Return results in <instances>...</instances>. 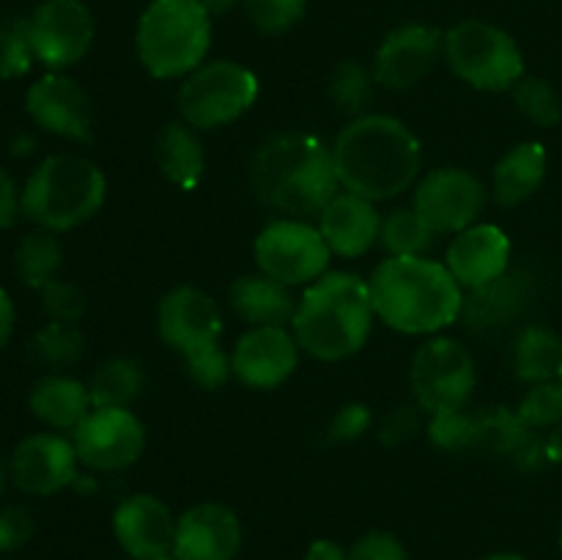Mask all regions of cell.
Returning <instances> with one entry per match:
<instances>
[{
	"instance_id": "obj_38",
	"label": "cell",
	"mask_w": 562,
	"mask_h": 560,
	"mask_svg": "<svg viewBox=\"0 0 562 560\" xmlns=\"http://www.w3.org/2000/svg\"><path fill=\"white\" fill-rule=\"evenodd\" d=\"M516 415L530 426L532 432L541 428H554L562 421V382L552 379V382H538L530 384L525 395H521Z\"/></svg>"
},
{
	"instance_id": "obj_18",
	"label": "cell",
	"mask_w": 562,
	"mask_h": 560,
	"mask_svg": "<svg viewBox=\"0 0 562 560\" xmlns=\"http://www.w3.org/2000/svg\"><path fill=\"white\" fill-rule=\"evenodd\" d=\"M25 110L36 126L64 141L93 137V104L86 88L66 71H47L25 91Z\"/></svg>"
},
{
	"instance_id": "obj_47",
	"label": "cell",
	"mask_w": 562,
	"mask_h": 560,
	"mask_svg": "<svg viewBox=\"0 0 562 560\" xmlns=\"http://www.w3.org/2000/svg\"><path fill=\"white\" fill-rule=\"evenodd\" d=\"M14 324H16V311H14V300H11L9 291L0 285V351L9 346L11 335H14Z\"/></svg>"
},
{
	"instance_id": "obj_16",
	"label": "cell",
	"mask_w": 562,
	"mask_h": 560,
	"mask_svg": "<svg viewBox=\"0 0 562 560\" xmlns=\"http://www.w3.org/2000/svg\"><path fill=\"white\" fill-rule=\"evenodd\" d=\"M442 36L445 33L426 22H406L390 31L371 60L376 86L387 91H406L426 80L442 58Z\"/></svg>"
},
{
	"instance_id": "obj_23",
	"label": "cell",
	"mask_w": 562,
	"mask_h": 560,
	"mask_svg": "<svg viewBox=\"0 0 562 560\" xmlns=\"http://www.w3.org/2000/svg\"><path fill=\"white\" fill-rule=\"evenodd\" d=\"M530 300H532L530 275L519 272V269H508L503 278L492 280V283L481 285V289L467 291L461 318H464L470 329L488 333V329H499L519 322L521 313H525L527 305H530Z\"/></svg>"
},
{
	"instance_id": "obj_19",
	"label": "cell",
	"mask_w": 562,
	"mask_h": 560,
	"mask_svg": "<svg viewBox=\"0 0 562 560\" xmlns=\"http://www.w3.org/2000/svg\"><path fill=\"white\" fill-rule=\"evenodd\" d=\"M241 549V522L228 505L198 503L176 522V560H234Z\"/></svg>"
},
{
	"instance_id": "obj_24",
	"label": "cell",
	"mask_w": 562,
	"mask_h": 560,
	"mask_svg": "<svg viewBox=\"0 0 562 560\" xmlns=\"http://www.w3.org/2000/svg\"><path fill=\"white\" fill-rule=\"evenodd\" d=\"M27 406L49 432L71 434L93 410V399L86 382L64 371H49L31 388Z\"/></svg>"
},
{
	"instance_id": "obj_1",
	"label": "cell",
	"mask_w": 562,
	"mask_h": 560,
	"mask_svg": "<svg viewBox=\"0 0 562 560\" xmlns=\"http://www.w3.org/2000/svg\"><path fill=\"white\" fill-rule=\"evenodd\" d=\"M340 187L373 203L404 195L420 179V137L401 119L366 113L346 121L333 141Z\"/></svg>"
},
{
	"instance_id": "obj_27",
	"label": "cell",
	"mask_w": 562,
	"mask_h": 560,
	"mask_svg": "<svg viewBox=\"0 0 562 560\" xmlns=\"http://www.w3.org/2000/svg\"><path fill=\"white\" fill-rule=\"evenodd\" d=\"M547 148L541 143H519L503 154L492 170V195L499 206H519L530 201L547 179Z\"/></svg>"
},
{
	"instance_id": "obj_12",
	"label": "cell",
	"mask_w": 562,
	"mask_h": 560,
	"mask_svg": "<svg viewBox=\"0 0 562 560\" xmlns=\"http://www.w3.org/2000/svg\"><path fill=\"white\" fill-rule=\"evenodd\" d=\"M80 464L93 472H121L137 464L146 450V423L132 406H93L71 432Z\"/></svg>"
},
{
	"instance_id": "obj_20",
	"label": "cell",
	"mask_w": 562,
	"mask_h": 560,
	"mask_svg": "<svg viewBox=\"0 0 562 560\" xmlns=\"http://www.w3.org/2000/svg\"><path fill=\"white\" fill-rule=\"evenodd\" d=\"M445 267L464 291L481 289L503 278L510 269L508 234L494 223H475L459 231L445 253Z\"/></svg>"
},
{
	"instance_id": "obj_36",
	"label": "cell",
	"mask_w": 562,
	"mask_h": 560,
	"mask_svg": "<svg viewBox=\"0 0 562 560\" xmlns=\"http://www.w3.org/2000/svg\"><path fill=\"white\" fill-rule=\"evenodd\" d=\"M510 93H514L516 108H519L532 124L543 126V130H549V126H554L562 119V104L558 91H554L552 82L543 80V77L525 75L514 88H510Z\"/></svg>"
},
{
	"instance_id": "obj_52",
	"label": "cell",
	"mask_w": 562,
	"mask_h": 560,
	"mask_svg": "<svg viewBox=\"0 0 562 560\" xmlns=\"http://www.w3.org/2000/svg\"><path fill=\"white\" fill-rule=\"evenodd\" d=\"M5 481H9V470H5V461L0 459V497H3L5 492Z\"/></svg>"
},
{
	"instance_id": "obj_41",
	"label": "cell",
	"mask_w": 562,
	"mask_h": 560,
	"mask_svg": "<svg viewBox=\"0 0 562 560\" xmlns=\"http://www.w3.org/2000/svg\"><path fill=\"white\" fill-rule=\"evenodd\" d=\"M38 294H42V307L44 313H47L49 322L80 324V318L86 316V294H82L80 285H75L71 280H53V283L44 285Z\"/></svg>"
},
{
	"instance_id": "obj_44",
	"label": "cell",
	"mask_w": 562,
	"mask_h": 560,
	"mask_svg": "<svg viewBox=\"0 0 562 560\" xmlns=\"http://www.w3.org/2000/svg\"><path fill=\"white\" fill-rule=\"evenodd\" d=\"M349 560H409L406 549L393 533L371 530L357 538L349 549Z\"/></svg>"
},
{
	"instance_id": "obj_9",
	"label": "cell",
	"mask_w": 562,
	"mask_h": 560,
	"mask_svg": "<svg viewBox=\"0 0 562 560\" xmlns=\"http://www.w3.org/2000/svg\"><path fill=\"white\" fill-rule=\"evenodd\" d=\"M477 384L472 351L450 335H431L415 349L409 362V388L426 415L470 404Z\"/></svg>"
},
{
	"instance_id": "obj_31",
	"label": "cell",
	"mask_w": 562,
	"mask_h": 560,
	"mask_svg": "<svg viewBox=\"0 0 562 560\" xmlns=\"http://www.w3.org/2000/svg\"><path fill=\"white\" fill-rule=\"evenodd\" d=\"M477 428H481V410L470 406L442 410L428 415L426 437L442 453H477Z\"/></svg>"
},
{
	"instance_id": "obj_21",
	"label": "cell",
	"mask_w": 562,
	"mask_h": 560,
	"mask_svg": "<svg viewBox=\"0 0 562 560\" xmlns=\"http://www.w3.org/2000/svg\"><path fill=\"white\" fill-rule=\"evenodd\" d=\"M173 511L154 494H130L113 511V533L130 558H151V555L173 552L176 541Z\"/></svg>"
},
{
	"instance_id": "obj_34",
	"label": "cell",
	"mask_w": 562,
	"mask_h": 560,
	"mask_svg": "<svg viewBox=\"0 0 562 560\" xmlns=\"http://www.w3.org/2000/svg\"><path fill=\"white\" fill-rule=\"evenodd\" d=\"M434 234L426 225V220L415 209H395V212L382 217V234L379 245L387 250V256H426L431 250Z\"/></svg>"
},
{
	"instance_id": "obj_17",
	"label": "cell",
	"mask_w": 562,
	"mask_h": 560,
	"mask_svg": "<svg viewBox=\"0 0 562 560\" xmlns=\"http://www.w3.org/2000/svg\"><path fill=\"white\" fill-rule=\"evenodd\" d=\"M9 475L25 494L49 497L75 486L80 478V456L75 443L64 434L38 432L16 445L9 461Z\"/></svg>"
},
{
	"instance_id": "obj_29",
	"label": "cell",
	"mask_w": 562,
	"mask_h": 560,
	"mask_svg": "<svg viewBox=\"0 0 562 560\" xmlns=\"http://www.w3.org/2000/svg\"><path fill=\"white\" fill-rule=\"evenodd\" d=\"M14 269L27 289L42 291L44 285L60 278V269H64V245H60L53 231H31L16 245Z\"/></svg>"
},
{
	"instance_id": "obj_4",
	"label": "cell",
	"mask_w": 562,
	"mask_h": 560,
	"mask_svg": "<svg viewBox=\"0 0 562 560\" xmlns=\"http://www.w3.org/2000/svg\"><path fill=\"white\" fill-rule=\"evenodd\" d=\"M373 322L376 313L368 280L357 272L329 269L302 289L291 333L313 360L340 362L366 349Z\"/></svg>"
},
{
	"instance_id": "obj_42",
	"label": "cell",
	"mask_w": 562,
	"mask_h": 560,
	"mask_svg": "<svg viewBox=\"0 0 562 560\" xmlns=\"http://www.w3.org/2000/svg\"><path fill=\"white\" fill-rule=\"evenodd\" d=\"M426 421L428 415L417 404H401L384 415L382 426H379V439H382V445H387V448L404 445L409 443L420 428H426Z\"/></svg>"
},
{
	"instance_id": "obj_13",
	"label": "cell",
	"mask_w": 562,
	"mask_h": 560,
	"mask_svg": "<svg viewBox=\"0 0 562 560\" xmlns=\"http://www.w3.org/2000/svg\"><path fill=\"white\" fill-rule=\"evenodd\" d=\"M33 55L49 71L80 64L97 36V22L82 0H42L27 16Z\"/></svg>"
},
{
	"instance_id": "obj_48",
	"label": "cell",
	"mask_w": 562,
	"mask_h": 560,
	"mask_svg": "<svg viewBox=\"0 0 562 560\" xmlns=\"http://www.w3.org/2000/svg\"><path fill=\"white\" fill-rule=\"evenodd\" d=\"M305 560H349V552L340 547L338 541H329V538H318L307 547Z\"/></svg>"
},
{
	"instance_id": "obj_53",
	"label": "cell",
	"mask_w": 562,
	"mask_h": 560,
	"mask_svg": "<svg viewBox=\"0 0 562 560\" xmlns=\"http://www.w3.org/2000/svg\"><path fill=\"white\" fill-rule=\"evenodd\" d=\"M132 560H176V558L173 552H168V555H151V558H132Z\"/></svg>"
},
{
	"instance_id": "obj_54",
	"label": "cell",
	"mask_w": 562,
	"mask_h": 560,
	"mask_svg": "<svg viewBox=\"0 0 562 560\" xmlns=\"http://www.w3.org/2000/svg\"><path fill=\"white\" fill-rule=\"evenodd\" d=\"M560 547H562V527H560Z\"/></svg>"
},
{
	"instance_id": "obj_39",
	"label": "cell",
	"mask_w": 562,
	"mask_h": 560,
	"mask_svg": "<svg viewBox=\"0 0 562 560\" xmlns=\"http://www.w3.org/2000/svg\"><path fill=\"white\" fill-rule=\"evenodd\" d=\"M33 55L27 20H14L0 25V80H16L31 71Z\"/></svg>"
},
{
	"instance_id": "obj_46",
	"label": "cell",
	"mask_w": 562,
	"mask_h": 560,
	"mask_svg": "<svg viewBox=\"0 0 562 560\" xmlns=\"http://www.w3.org/2000/svg\"><path fill=\"white\" fill-rule=\"evenodd\" d=\"M22 214V190H16V181L9 170L0 168V231L11 228Z\"/></svg>"
},
{
	"instance_id": "obj_26",
	"label": "cell",
	"mask_w": 562,
	"mask_h": 560,
	"mask_svg": "<svg viewBox=\"0 0 562 560\" xmlns=\"http://www.w3.org/2000/svg\"><path fill=\"white\" fill-rule=\"evenodd\" d=\"M154 163L165 181L179 190H195L206 173V152L198 130L184 121H170L154 137Z\"/></svg>"
},
{
	"instance_id": "obj_33",
	"label": "cell",
	"mask_w": 562,
	"mask_h": 560,
	"mask_svg": "<svg viewBox=\"0 0 562 560\" xmlns=\"http://www.w3.org/2000/svg\"><path fill=\"white\" fill-rule=\"evenodd\" d=\"M536 437L530 426H525L516 410H481V428H477V450L492 456L514 459L530 439Z\"/></svg>"
},
{
	"instance_id": "obj_15",
	"label": "cell",
	"mask_w": 562,
	"mask_h": 560,
	"mask_svg": "<svg viewBox=\"0 0 562 560\" xmlns=\"http://www.w3.org/2000/svg\"><path fill=\"white\" fill-rule=\"evenodd\" d=\"M300 344L285 324L247 327L231 349L234 377L250 390H278L300 368Z\"/></svg>"
},
{
	"instance_id": "obj_37",
	"label": "cell",
	"mask_w": 562,
	"mask_h": 560,
	"mask_svg": "<svg viewBox=\"0 0 562 560\" xmlns=\"http://www.w3.org/2000/svg\"><path fill=\"white\" fill-rule=\"evenodd\" d=\"M247 22L263 36H280L305 16L307 0H241Z\"/></svg>"
},
{
	"instance_id": "obj_11",
	"label": "cell",
	"mask_w": 562,
	"mask_h": 560,
	"mask_svg": "<svg viewBox=\"0 0 562 560\" xmlns=\"http://www.w3.org/2000/svg\"><path fill=\"white\" fill-rule=\"evenodd\" d=\"M488 190L477 173L456 165L428 170L420 176L412 195V209L426 220L434 234H459L477 223L486 209Z\"/></svg>"
},
{
	"instance_id": "obj_10",
	"label": "cell",
	"mask_w": 562,
	"mask_h": 560,
	"mask_svg": "<svg viewBox=\"0 0 562 560\" xmlns=\"http://www.w3.org/2000/svg\"><path fill=\"white\" fill-rule=\"evenodd\" d=\"M258 272L280 280L289 289H305L329 272L333 250L316 223L300 217H280L263 225L252 242Z\"/></svg>"
},
{
	"instance_id": "obj_22",
	"label": "cell",
	"mask_w": 562,
	"mask_h": 560,
	"mask_svg": "<svg viewBox=\"0 0 562 560\" xmlns=\"http://www.w3.org/2000/svg\"><path fill=\"white\" fill-rule=\"evenodd\" d=\"M318 231L324 242L333 250V256L340 258H360L371 253L373 245H379L382 234V214L376 203L368 198L355 195L349 190H340L322 214L316 217Z\"/></svg>"
},
{
	"instance_id": "obj_50",
	"label": "cell",
	"mask_w": 562,
	"mask_h": 560,
	"mask_svg": "<svg viewBox=\"0 0 562 560\" xmlns=\"http://www.w3.org/2000/svg\"><path fill=\"white\" fill-rule=\"evenodd\" d=\"M203 9L214 16H223V14H231V11L236 9V5H241V0H201Z\"/></svg>"
},
{
	"instance_id": "obj_8",
	"label": "cell",
	"mask_w": 562,
	"mask_h": 560,
	"mask_svg": "<svg viewBox=\"0 0 562 560\" xmlns=\"http://www.w3.org/2000/svg\"><path fill=\"white\" fill-rule=\"evenodd\" d=\"M261 93L256 71L236 60H203L181 80L176 104L184 124L198 132L223 130L252 110Z\"/></svg>"
},
{
	"instance_id": "obj_49",
	"label": "cell",
	"mask_w": 562,
	"mask_h": 560,
	"mask_svg": "<svg viewBox=\"0 0 562 560\" xmlns=\"http://www.w3.org/2000/svg\"><path fill=\"white\" fill-rule=\"evenodd\" d=\"M543 445H547V459L554 461V464H562V421L554 428H549Z\"/></svg>"
},
{
	"instance_id": "obj_43",
	"label": "cell",
	"mask_w": 562,
	"mask_h": 560,
	"mask_svg": "<svg viewBox=\"0 0 562 560\" xmlns=\"http://www.w3.org/2000/svg\"><path fill=\"white\" fill-rule=\"evenodd\" d=\"M373 415H371V406L362 404V401H351V404H344L338 412L333 415L329 421V432L327 439L329 443H357L362 434L371 428Z\"/></svg>"
},
{
	"instance_id": "obj_35",
	"label": "cell",
	"mask_w": 562,
	"mask_h": 560,
	"mask_svg": "<svg viewBox=\"0 0 562 560\" xmlns=\"http://www.w3.org/2000/svg\"><path fill=\"white\" fill-rule=\"evenodd\" d=\"M31 351L36 362H42L49 371H66L75 362L82 360L86 338H82L77 324L47 322L31 340Z\"/></svg>"
},
{
	"instance_id": "obj_5",
	"label": "cell",
	"mask_w": 562,
	"mask_h": 560,
	"mask_svg": "<svg viewBox=\"0 0 562 560\" xmlns=\"http://www.w3.org/2000/svg\"><path fill=\"white\" fill-rule=\"evenodd\" d=\"M108 198V179L93 159L75 152L44 157L22 187V214L36 228L66 234L80 228Z\"/></svg>"
},
{
	"instance_id": "obj_40",
	"label": "cell",
	"mask_w": 562,
	"mask_h": 560,
	"mask_svg": "<svg viewBox=\"0 0 562 560\" xmlns=\"http://www.w3.org/2000/svg\"><path fill=\"white\" fill-rule=\"evenodd\" d=\"M181 360H184L187 377L203 390H220L231 377H234V368H231V351H225L220 344L195 351V355L181 357Z\"/></svg>"
},
{
	"instance_id": "obj_45",
	"label": "cell",
	"mask_w": 562,
	"mask_h": 560,
	"mask_svg": "<svg viewBox=\"0 0 562 560\" xmlns=\"http://www.w3.org/2000/svg\"><path fill=\"white\" fill-rule=\"evenodd\" d=\"M33 530H36V525H33L31 511L22 508V505L0 508V552H14V549L25 547Z\"/></svg>"
},
{
	"instance_id": "obj_51",
	"label": "cell",
	"mask_w": 562,
	"mask_h": 560,
	"mask_svg": "<svg viewBox=\"0 0 562 560\" xmlns=\"http://www.w3.org/2000/svg\"><path fill=\"white\" fill-rule=\"evenodd\" d=\"M483 560H530L525 558V555H516V552H497V555H488V558Z\"/></svg>"
},
{
	"instance_id": "obj_2",
	"label": "cell",
	"mask_w": 562,
	"mask_h": 560,
	"mask_svg": "<svg viewBox=\"0 0 562 560\" xmlns=\"http://www.w3.org/2000/svg\"><path fill=\"white\" fill-rule=\"evenodd\" d=\"M250 190L267 209L285 217H318L338 195L333 146L311 132H283L256 148L250 159Z\"/></svg>"
},
{
	"instance_id": "obj_25",
	"label": "cell",
	"mask_w": 562,
	"mask_h": 560,
	"mask_svg": "<svg viewBox=\"0 0 562 560\" xmlns=\"http://www.w3.org/2000/svg\"><path fill=\"white\" fill-rule=\"evenodd\" d=\"M296 302H300V296H294V289L263 272L241 275L228 289L231 311L250 327L291 324Z\"/></svg>"
},
{
	"instance_id": "obj_28",
	"label": "cell",
	"mask_w": 562,
	"mask_h": 560,
	"mask_svg": "<svg viewBox=\"0 0 562 560\" xmlns=\"http://www.w3.org/2000/svg\"><path fill=\"white\" fill-rule=\"evenodd\" d=\"M514 373L527 384L552 382L562 371V338L552 327L530 324L521 329L510 351Z\"/></svg>"
},
{
	"instance_id": "obj_32",
	"label": "cell",
	"mask_w": 562,
	"mask_h": 560,
	"mask_svg": "<svg viewBox=\"0 0 562 560\" xmlns=\"http://www.w3.org/2000/svg\"><path fill=\"white\" fill-rule=\"evenodd\" d=\"M373 91H376V80H373L371 66L360 64V60L355 58L340 60L327 80L329 99H333L335 108H338L340 113L349 115V119L368 113Z\"/></svg>"
},
{
	"instance_id": "obj_6",
	"label": "cell",
	"mask_w": 562,
	"mask_h": 560,
	"mask_svg": "<svg viewBox=\"0 0 562 560\" xmlns=\"http://www.w3.org/2000/svg\"><path fill=\"white\" fill-rule=\"evenodd\" d=\"M212 14L201 0H151L135 27V53L154 80H184L206 60Z\"/></svg>"
},
{
	"instance_id": "obj_55",
	"label": "cell",
	"mask_w": 562,
	"mask_h": 560,
	"mask_svg": "<svg viewBox=\"0 0 562 560\" xmlns=\"http://www.w3.org/2000/svg\"><path fill=\"white\" fill-rule=\"evenodd\" d=\"M560 382H562V371H560Z\"/></svg>"
},
{
	"instance_id": "obj_3",
	"label": "cell",
	"mask_w": 562,
	"mask_h": 560,
	"mask_svg": "<svg viewBox=\"0 0 562 560\" xmlns=\"http://www.w3.org/2000/svg\"><path fill=\"white\" fill-rule=\"evenodd\" d=\"M373 313L404 335H439L464 311L467 291L445 261L428 256H387L368 278Z\"/></svg>"
},
{
	"instance_id": "obj_30",
	"label": "cell",
	"mask_w": 562,
	"mask_h": 560,
	"mask_svg": "<svg viewBox=\"0 0 562 560\" xmlns=\"http://www.w3.org/2000/svg\"><path fill=\"white\" fill-rule=\"evenodd\" d=\"M146 388L143 366L132 357H110L88 379L93 406H132Z\"/></svg>"
},
{
	"instance_id": "obj_14",
	"label": "cell",
	"mask_w": 562,
	"mask_h": 560,
	"mask_svg": "<svg viewBox=\"0 0 562 560\" xmlns=\"http://www.w3.org/2000/svg\"><path fill=\"white\" fill-rule=\"evenodd\" d=\"M157 333L179 357L217 346L223 335L217 300L198 285H176L157 305Z\"/></svg>"
},
{
	"instance_id": "obj_7",
	"label": "cell",
	"mask_w": 562,
	"mask_h": 560,
	"mask_svg": "<svg viewBox=\"0 0 562 560\" xmlns=\"http://www.w3.org/2000/svg\"><path fill=\"white\" fill-rule=\"evenodd\" d=\"M442 58L475 91H510L525 77V55L516 38L486 20H461L448 27Z\"/></svg>"
}]
</instances>
